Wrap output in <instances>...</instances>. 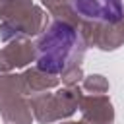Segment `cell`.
I'll return each mask as SVG.
<instances>
[{
	"label": "cell",
	"instance_id": "1",
	"mask_svg": "<svg viewBox=\"0 0 124 124\" xmlns=\"http://www.w3.org/2000/svg\"><path fill=\"white\" fill-rule=\"evenodd\" d=\"M79 37L66 23L52 25L39 45V68L48 74H58L66 70L78 56Z\"/></svg>",
	"mask_w": 124,
	"mask_h": 124
},
{
	"label": "cell",
	"instance_id": "2",
	"mask_svg": "<svg viewBox=\"0 0 124 124\" xmlns=\"http://www.w3.org/2000/svg\"><path fill=\"white\" fill-rule=\"evenodd\" d=\"M74 12L83 19L116 23L122 19V2L120 0H70Z\"/></svg>",
	"mask_w": 124,
	"mask_h": 124
}]
</instances>
